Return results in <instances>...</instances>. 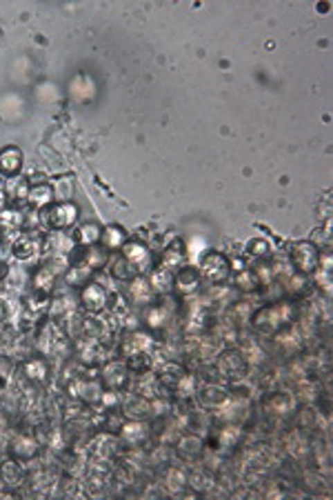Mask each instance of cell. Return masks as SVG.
<instances>
[{"mask_svg":"<svg viewBox=\"0 0 333 500\" xmlns=\"http://www.w3.org/2000/svg\"><path fill=\"white\" fill-rule=\"evenodd\" d=\"M198 271L202 276V280H207L211 287H222L231 280V260L224 256L222 251H207L205 256H202L200 265H198Z\"/></svg>","mask_w":333,"mask_h":500,"instance_id":"obj_1","label":"cell"},{"mask_svg":"<svg viewBox=\"0 0 333 500\" xmlns=\"http://www.w3.org/2000/svg\"><path fill=\"white\" fill-rule=\"evenodd\" d=\"M40 214V222L45 225L49 231H64L76 225L78 220V207L71 203H51L47 207L38 209Z\"/></svg>","mask_w":333,"mask_h":500,"instance_id":"obj_2","label":"cell"},{"mask_svg":"<svg viewBox=\"0 0 333 500\" xmlns=\"http://www.w3.org/2000/svg\"><path fill=\"white\" fill-rule=\"evenodd\" d=\"M213 363H216L224 382H229V385L231 382L244 380L246 374H249V363H246V358L240 349H231V347L220 349V354L213 358Z\"/></svg>","mask_w":333,"mask_h":500,"instance_id":"obj_3","label":"cell"},{"mask_svg":"<svg viewBox=\"0 0 333 500\" xmlns=\"http://www.w3.org/2000/svg\"><path fill=\"white\" fill-rule=\"evenodd\" d=\"M320 253H322V249L318 247L316 242H311V240H298V242L291 244V247H289L287 258H289V262H291V267H294L296 274L311 276V274L318 269Z\"/></svg>","mask_w":333,"mask_h":500,"instance_id":"obj_4","label":"cell"},{"mask_svg":"<svg viewBox=\"0 0 333 500\" xmlns=\"http://www.w3.org/2000/svg\"><path fill=\"white\" fill-rule=\"evenodd\" d=\"M202 285V276L198 271V267L193 265H185L174 274V294L180 298H193L200 292Z\"/></svg>","mask_w":333,"mask_h":500,"instance_id":"obj_5","label":"cell"},{"mask_svg":"<svg viewBox=\"0 0 333 500\" xmlns=\"http://www.w3.org/2000/svg\"><path fill=\"white\" fill-rule=\"evenodd\" d=\"M187 376H189L187 367L178 363V360H165L163 367H158V371H156V380L163 385V389L167 393H176Z\"/></svg>","mask_w":333,"mask_h":500,"instance_id":"obj_6","label":"cell"},{"mask_svg":"<svg viewBox=\"0 0 333 500\" xmlns=\"http://www.w3.org/2000/svg\"><path fill=\"white\" fill-rule=\"evenodd\" d=\"M38 251H42V238L36 231H20L16 233V238L12 240V256L18 262H27L36 256Z\"/></svg>","mask_w":333,"mask_h":500,"instance_id":"obj_7","label":"cell"},{"mask_svg":"<svg viewBox=\"0 0 333 500\" xmlns=\"http://www.w3.org/2000/svg\"><path fill=\"white\" fill-rule=\"evenodd\" d=\"M129 369L125 365V360H107V365L102 367V382L107 391L123 393L129 385Z\"/></svg>","mask_w":333,"mask_h":500,"instance_id":"obj_8","label":"cell"},{"mask_svg":"<svg viewBox=\"0 0 333 500\" xmlns=\"http://www.w3.org/2000/svg\"><path fill=\"white\" fill-rule=\"evenodd\" d=\"M229 387L220 385V382H205L198 391H196V400L200 407L205 409H222L229 400Z\"/></svg>","mask_w":333,"mask_h":500,"instance_id":"obj_9","label":"cell"},{"mask_svg":"<svg viewBox=\"0 0 333 500\" xmlns=\"http://www.w3.org/2000/svg\"><path fill=\"white\" fill-rule=\"evenodd\" d=\"M107 298H109V292L102 285L87 283L80 292V305L89 316H98L107 310Z\"/></svg>","mask_w":333,"mask_h":500,"instance_id":"obj_10","label":"cell"},{"mask_svg":"<svg viewBox=\"0 0 333 500\" xmlns=\"http://www.w3.org/2000/svg\"><path fill=\"white\" fill-rule=\"evenodd\" d=\"M120 253L123 256L134 265V267L138 269V274H147L149 269L154 267V256H152V251H149L147 244L143 242H138V240H127L123 247H120Z\"/></svg>","mask_w":333,"mask_h":500,"instance_id":"obj_11","label":"cell"},{"mask_svg":"<svg viewBox=\"0 0 333 500\" xmlns=\"http://www.w3.org/2000/svg\"><path fill=\"white\" fill-rule=\"evenodd\" d=\"M118 436H120V445L129 447V449H141L149 438V425L145 420L132 418L129 422L123 425Z\"/></svg>","mask_w":333,"mask_h":500,"instance_id":"obj_12","label":"cell"},{"mask_svg":"<svg viewBox=\"0 0 333 500\" xmlns=\"http://www.w3.org/2000/svg\"><path fill=\"white\" fill-rule=\"evenodd\" d=\"M187 265V244L182 238L174 236L171 242L163 249V256H160V267H165L169 271H178L180 267Z\"/></svg>","mask_w":333,"mask_h":500,"instance_id":"obj_13","label":"cell"},{"mask_svg":"<svg viewBox=\"0 0 333 500\" xmlns=\"http://www.w3.org/2000/svg\"><path fill=\"white\" fill-rule=\"evenodd\" d=\"M127 296H129V303L136 305V307H149L154 301H156V294L152 289V285L149 280H145V276H136L132 283H127Z\"/></svg>","mask_w":333,"mask_h":500,"instance_id":"obj_14","label":"cell"},{"mask_svg":"<svg viewBox=\"0 0 333 500\" xmlns=\"http://www.w3.org/2000/svg\"><path fill=\"white\" fill-rule=\"evenodd\" d=\"M111 481V474H109V467L102 461H96L87 467V476H84V485L91 494H102L107 485Z\"/></svg>","mask_w":333,"mask_h":500,"instance_id":"obj_15","label":"cell"},{"mask_svg":"<svg viewBox=\"0 0 333 500\" xmlns=\"http://www.w3.org/2000/svg\"><path fill=\"white\" fill-rule=\"evenodd\" d=\"M20 169H23V152L14 145L0 149V174L5 178H16L20 176Z\"/></svg>","mask_w":333,"mask_h":500,"instance_id":"obj_16","label":"cell"},{"mask_svg":"<svg viewBox=\"0 0 333 500\" xmlns=\"http://www.w3.org/2000/svg\"><path fill=\"white\" fill-rule=\"evenodd\" d=\"M38 447H40V443L36 440V436H31V434H18L16 440L12 443V454H14L16 461L29 463V461H34L36 456H38Z\"/></svg>","mask_w":333,"mask_h":500,"instance_id":"obj_17","label":"cell"},{"mask_svg":"<svg viewBox=\"0 0 333 500\" xmlns=\"http://www.w3.org/2000/svg\"><path fill=\"white\" fill-rule=\"evenodd\" d=\"M202 449H205V443H202L200 436H196L193 431L178 436V440H176V452H178L185 461H196L198 456L202 454Z\"/></svg>","mask_w":333,"mask_h":500,"instance_id":"obj_18","label":"cell"},{"mask_svg":"<svg viewBox=\"0 0 333 500\" xmlns=\"http://www.w3.org/2000/svg\"><path fill=\"white\" fill-rule=\"evenodd\" d=\"M231 280H233V287L238 292H244V294H253L258 292L262 287L260 278H258V274L253 267H249V265H244L242 269H235L231 274Z\"/></svg>","mask_w":333,"mask_h":500,"instance_id":"obj_19","label":"cell"},{"mask_svg":"<svg viewBox=\"0 0 333 500\" xmlns=\"http://www.w3.org/2000/svg\"><path fill=\"white\" fill-rule=\"evenodd\" d=\"M23 374L34 385H45L49 378V363L45 358H27L23 363Z\"/></svg>","mask_w":333,"mask_h":500,"instance_id":"obj_20","label":"cell"},{"mask_svg":"<svg viewBox=\"0 0 333 500\" xmlns=\"http://www.w3.org/2000/svg\"><path fill=\"white\" fill-rule=\"evenodd\" d=\"M0 229L3 233L25 231V211L18 207H7L5 211H0Z\"/></svg>","mask_w":333,"mask_h":500,"instance_id":"obj_21","label":"cell"},{"mask_svg":"<svg viewBox=\"0 0 333 500\" xmlns=\"http://www.w3.org/2000/svg\"><path fill=\"white\" fill-rule=\"evenodd\" d=\"M149 285L156 296H171L174 294V271H169L165 267H156L152 271V278H149Z\"/></svg>","mask_w":333,"mask_h":500,"instance_id":"obj_22","label":"cell"},{"mask_svg":"<svg viewBox=\"0 0 333 500\" xmlns=\"http://www.w3.org/2000/svg\"><path fill=\"white\" fill-rule=\"evenodd\" d=\"M100 236H102V227L98 222H84L76 229L73 233V242L78 244V247H93V244H100Z\"/></svg>","mask_w":333,"mask_h":500,"instance_id":"obj_23","label":"cell"},{"mask_svg":"<svg viewBox=\"0 0 333 500\" xmlns=\"http://www.w3.org/2000/svg\"><path fill=\"white\" fill-rule=\"evenodd\" d=\"M125 365L129 369V374L136 376V378H141V376H147L149 371H152L154 367V358L149 352H134V354H129L125 356Z\"/></svg>","mask_w":333,"mask_h":500,"instance_id":"obj_24","label":"cell"},{"mask_svg":"<svg viewBox=\"0 0 333 500\" xmlns=\"http://www.w3.org/2000/svg\"><path fill=\"white\" fill-rule=\"evenodd\" d=\"M0 478H3V483L7 487H20V485H25L27 481V474L23 470V463L20 461H7L0 465Z\"/></svg>","mask_w":333,"mask_h":500,"instance_id":"obj_25","label":"cell"},{"mask_svg":"<svg viewBox=\"0 0 333 500\" xmlns=\"http://www.w3.org/2000/svg\"><path fill=\"white\" fill-rule=\"evenodd\" d=\"M56 276L51 269L47 267H40L36 269L34 278H31V292H38V294H45V296H53V287H56Z\"/></svg>","mask_w":333,"mask_h":500,"instance_id":"obj_26","label":"cell"},{"mask_svg":"<svg viewBox=\"0 0 333 500\" xmlns=\"http://www.w3.org/2000/svg\"><path fill=\"white\" fill-rule=\"evenodd\" d=\"M53 203V187L47 185V183H40V185H31L29 189V196H27V205L31 209H42Z\"/></svg>","mask_w":333,"mask_h":500,"instance_id":"obj_27","label":"cell"},{"mask_svg":"<svg viewBox=\"0 0 333 500\" xmlns=\"http://www.w3.org/2000/svg\"><path fill=\"white\" fill-rule=\"evenodd\" d=\"M109 274H111V278H114V280L125 283V285H127V283H132V280L136 278V276H141V274H138V269H136L134 265L123 256V253L111 260V269H109Z\"/></svg>","mask_w":333,"mask_h":500,"instance_id":"obj_28","label":"cell"},{"mask_svg":"<svg viewBox=\"0 0 333 500\" xmlns=\"http://www.w3.org/2000/svg\"><path fill=\"white\" fill-rule=\"evenodd\" d=\"M29 180L23 178V176H16V178H9L7 183V198L9 203H14V207H18V203H27V196H29Z\"/></svg>","mask_w":333,"mask_h":500,"instance_id":"obj_29","label":"cell"},{"mask_svg":"<svg viewBox=\"0 0 333 500\" xmlns=\"http://www.w3.org/2000/svg\"><path fill=\"white\" fill-rule=\"evenodd\" d=\"M125 229L118 225H109L102 227V236H100V244L107 251H120V247L125 244Z\"/></svg>","mask_w":333,"mask_h":500,"instance_id":"obj_30","label":"cell"},{"mask_svg":"<svg viewBox=\"0 0 333 500\" xmlns=\"http://www.w3.org/2000/svg\"><path fill=\"white\" fill-rule=\"evenodd\" d=\"M244 253H246L249 258H255V260H271V256H273V244L267 240V238H251L249 242H246Z\"/></svg>","mask_w":333,"mask_h":500,"instance_id":"obj_31","label":"cell"},{"mask_svg":"<svg viewBox=\"0 0 333 500\" xmlns=\"http://www.w3.org/2000/svg\"><path fill=\"white\" fill-rule=\"evenodd\" d=\"M93 271L96 269H91L89 265H69L67 271H64V280H67L69 287H84Z\"/></svg>","mask_w":333,"mask_h":500,"instance_id":"obj_32","label":"cell"},{"mask_svg":"<svg viewBox=\"0 0 333 500\" xmlns=\"http://www.w3.org/2000/svg\"><path fill=\"white\" fill-rule=\"evenodd\" d=\"M73 196V180L69 176H60L53 180V200L56 203H69Z\"/></svg>","mask_w":333,"mask_h":500,"instance_id":"obj_33","label":"cell"},{"mask_svg":"<svg viewBox=\"0 0 333 500\" xmlns=\"http://www.w3.org/2000/svg\"><path fill=\"white\" fill-rule=\"evenodd\" d=\"M165 485L171 489V492H185V489L189 487V483H187V474L182 472V470H178V467H169L167 470V478H165Z\"/></svg>","mask_w":333,"mask_h":500,"instance_id":"obj_34","label":"cell"},{"mask_svg":"<svg viewBox=\"0 0 333 500\" xmlns=\"http://www.w3.org/2000/svg\"><path fill=\"white\" fill-rule=\"evenodd\" d=\"M14 371V360L9 356H0V393L7 389V382H9V376H12Z\"/></svg>","mask_w":333,"mask_h":500,"instance_id":"obj_35","label":"cell"},{"mask_svg":"<svg viewBox=\"0 0 333 500\" xmlns=\"http://www.w3.org/2000/svg\"><path fill=\"white\" fill-rule=\"evenodd\" d=\"M9 316H12V305H9L7 298H0V325H3Z\"/></svg>","mask_w":333,"mask_h":500,"instance_id":"obj_36","label":"cell"},{"mask_svg":"<svg viewBox=\"0 0 333 500\" xmlns=\"http://www.w3.org/2000/svg\"><path fill=\"white\" fill-rule=\"evenodd\" d=\"M9 207V198H7V191L0 187V211H5Z\"/></svg>","mask_w":333,"mask_h":500,"instance_id":"obj_37","label":"cell"},{"mask_svg":"<svg viewBox=\"0 0 333 500\" xmlns=\"http://www.w3.org/2000/svg\"><path fill=\"white\" fill-rule=\"evenodd\" d=\"M9 276V265L5 260H0V283H5Z\"/></svg>","mask_w":333,"mask_h":500,"instance_id":"obj_38","label":"cell"},{"mask_svg":"<svg viewBox=\"0 0 333 500\" xmlns=\"http://www.w3.org/2000/svg\"><path fill=\"white\" fill-rule=\"evenodd\" d=\"M3 178H5V176H3V174H0V185H3Z\"/></svg>","mask_w":333,"mask_h":500,"instance_id":"obj_39","label":"cell"},{"mask_svg":"<svg viewBox=\"0 0 333 500\" xmlns=\"http://www.w3.org/2000/svg\"><path fill=\"white\" fill-rule=\"evenodd\" d=\"M0 236H3V229H0Z\"/></svg>","mask_w":333,"mask_h":500,"instance_id":"obj_40","label":"cell"}]
</instances>
